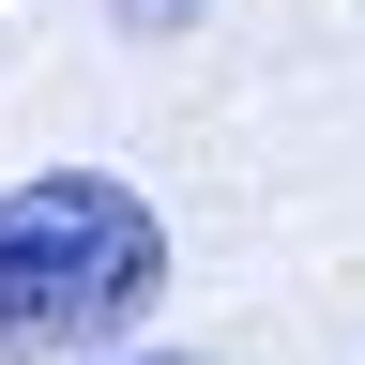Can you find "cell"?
Returning <instances> with one entry per match:
<instances>
[{
	"label": "cell",
	"mask_w": 365,
	"mask_h": 365,
	"mask_svg": "<svg viewBox=\"0 0 365 365\" xmlns=\"http://www.w3.org/2000/svg\"><path fill=\"white\" fill-rule=\"evenodd\" d=\"M122 31H182V16H213V0H107Z\"/></svg>",
	"instance_id": "7a4b0ae2"
},
{
	"label": "cell",
	"mask_w": 365,
	"mask_h": 365,
	"mask_svg": "<svg viewBox=\"0 0 365 365\" xmlns=\"http://www.w3.org/2000/svg\"><path fill=\"white\" fill-rule=\"evenodd\" d=\"M168 213L107 168L0 182V365H122V335L168 304Z\"/></svg>",
	"instance_id": "6da1fadb"
},
{
	"label": "cell",
	"mask_w": 365,
	"mask_h": 365,
	"mask_svg": "<svg viewBox=\"0 0 365 365\" xmlns=\"http://www.w3.org/2000/svg\"><path fill=\"white\" fill-rule=\"evenodd\" d=\"M122 365H198V350H122Z\"/></svg>",
	"instance_id": "3957f363"
}]
</instances>
